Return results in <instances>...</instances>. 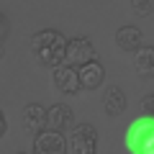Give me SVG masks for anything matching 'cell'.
<instances>
[{"mask_svg": "<svg viewBox=\"0 0 154 154\" xmlns=\"http://www.w3.org/2000/svg\"><path fill=\"white\" fill-rule=\"evenodd\" d=\"M98 59V51H95V44L88 36H75L67 38V49H64V64L69 67H82L88 62Z\"/></svg>", "mask_w": 154, "mask_h": 154, "instance_id": "277c9868", "label": "cell"}, {"mask_svg": "<svg viewBox=\"0 0 154 154\" xmlns=\"http://www.w3.org/2000/svg\"><path fill=\"white\" fill-rule=\"evenodd\" d=\"M69 149H67V136L62 131H49V128H44V131H38L36 136H33V149L31 154H67Z\"/></svg>", "mask_w": 154, "mask_h": 154, "instance_id": "5b68a950", "label": "cell"}, {"mask_svg": "<svg viewBox=\"0 0 154 154\" xmlns=\"http://www.w3.org/2000/svg\"><path fill=\"white\" fill-rule=\"evenodd\" d=\"M75 126V110L67 103H54L46 108V128L49 131H69Z\"/></svg>", "mask_w": 154, "mask_h": 154, "instance_id": "8992f818", "label": "cell"}, {"mask_svg": "<svg viewBox=\"0 0 154 154\" xmlns=\"http://www.w3.org/2000/svg\"><path fill=\"white\" fill-rule=\"evenodd\" d=\"M77 77H80V88L82 90H95V88H100L103 80H105V67L100 64L98 59H93V62H88V64L77 67Z\"/></svg>", "mask_w": 154, "mask_h": 154, "instance_id": "ba28073f", "label": "cell"}, {"mask_svg": "<svg viewBox=\"0 0 154 154\" xmlns=\"http://www.w3.org/2000/svg\"><path fill=\"white\" fill-rule=\"evenodd\" d=\"M31 49H33V57L41 67H54L64 64V49H67V38L62 31L57 28H44V31L33 33V41H31Z\"/></svg>", "mask_w": 154, "mask_h": 154, "instance_id": "6da1fadb", "label": "cell"}, {"mask_svg": "<svg viewBox=\"0 0 154 154\" xmlns=\"http://www.w3.org/2000/svg\"><path fill=\"white\" fill-rule=\"evenodd\" d=\"M141 38H144V33H141V28H136V26H121L116 31V44H118V49L128 51V54H134L139 46H144Z\"/></svg>", "mask_w": 154, "mask_h": 154, "instance_id": "8fae6325", "label": "cell"}, {"mask_svg": "<svg viewBox=\"0 0 154 154\" xmlns=\"http://www.w3.org/2000/svg\"><path fill=\"white\" fill-rule=\"evenodd\" d=\"M134 67L136 75H141L144 80L154 77V46H139L134 51Z\"/></svg>", "mask_w": 154, "mask_h": 154, "instance_id": "7c38bea8", "label": "cell"}, {"mask_svg": "<svg viewBox=\"0 0 154 154\" xmlns=\"http://www.w3.org/2000/svg\"><path fill=\"white\" fill-rule=\"evenodd\" d=\"M69 139H67V149L72 154H98V131L93 123H75L69 128Z\"/></svg>", "mask_w": 154, "mask_h": 154, "instance_id": "3957f363", "label": "cell"}, {"mask_svg": "<svg viewBox=\"0 0 154 154\" xmlns=\"http://www.w3.org/2000/svg\"><path fill=\"white\" fill-rule=\"evenodd\" d=\"M126 108H128L126 93H123L118 85H110V88L105 90V95H103V110H105V116H108V118H118V116L126 113Z\"/></svg>", "mask_w": 154, "mask_h": 154, "instance_id": "9c48e42d", "label": "cell"}, {"mask_svg": "<svg viewBox=\"0 0 154 154\" xmlns=\"http://www.w3.org/2000/svg\"><path fill=\"white\" fill-rule=\"evenodd\" d=\"M54 88L62 95H77L80 93V77H77V67L69 64H59L54 67Z\"/></svg>", "mask_w": 154, "mask_h": 154, "instance_id": "52a82bcc", "label": "cell"}, {"mask_svg": "<svg viewBox=\"0 0 154 154\" xmlns=\"http://www.w3.org/2000/svg\"><path fill=\"white\" fill-rule=\"evenodd\" d=\"M141 116L154 118V93H146V95L141 98Z\"/></svg>", "mask_w": 154, "mask_h": 154, "instance_id": "5bb4252c", "label": "cell"}, {"mask_svg": "<svg viewBox=\"0 0 154 154\" xmlns=\"http://www.w3.org/2000/svg\"><path fill=\"white\" fill-rule=\"evenodd\" d=\"M128 154H154V118L141 116L128 123L126 136H123Z\"/></svg>", "mask_w": 154, "mask_h": 154, "instance_id": "7a4b0ae2", "label": "cell"}, {"mask_svg": "<svg viewBox=\"0 0 154 154\" xmlns=\"http://www.w3.org/2000/svg\"><path fill=\"white\" fill-rule=\"evenodd\" d=\"M5 31H8V21H5V16L0 13V38L5 36Z\"/></svg>", "mask_w": 154, "mask_h": 154, "instance_id": "2e32d148", "label": "cell"}, {"mask_svg": "<svg viewBox=\"0 0 154 154\" xmlns=\"http://www.w3.org/2000/svg\"><path fill=\"white\" fill-rule=\"evenodd\" d=\"M16 154H31V152H16Z\"/></svg>", "mask_w": 154, "mask_h": 154, "instance_id": "e0dca14e", "label": "cell"}, {"mask_svg": "<svg viewBox=\"0 0 154 154\" xmlns=\"http://www.w3.org/2000/svg\"><path fill=\"white\" fill-rule=\"evenodd\" d=\"M131 11L136 13L139 18H146V16H152V11H154V0H131Z\"/></svg>", "mask_w": 154, "mask_h": 154, "instance_id": "4fadbf2b", "label": "cell"}, {"mask_svg": "<svg viewBox=\"0 0 154 154\" xmlns=\"http://www.w3.org/2000/svg\"><path fill=\"white\" fill-rule=\"evenodd\" d=\"M5 131H8V121H5V113L0 110V139L5 136Z\"/></svg>", "mask_w": 154, "mask_h": 154, "instance_id": "9a60e30c", "label": "cell"}, {"mask_svg": "<svg viewBox=\"0 0 154 154\" xmlns=\"http://www.w3.org/2000/svg\"><path fill=\"white\" fill-rule=\"evenodd\" d=\"M23 118V128H26L31 136H36L38 131H44L46 128V108L41 103H28L21 113Z\"/></svg>", "mask_w": 154, "mask_h": 154, "instance_id": "30bf717a", "label": "cell"}]
</instances>
